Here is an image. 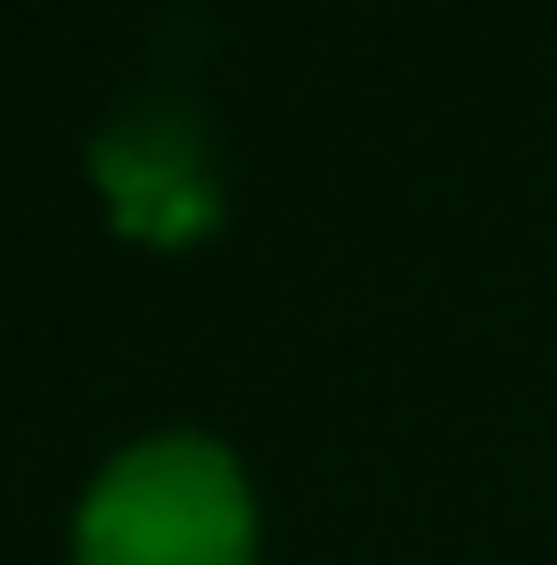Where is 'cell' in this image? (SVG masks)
<instances>
[{"label":"cell","instance_id":"6da1fadb","mask_svg":"<svg viewBox=\"0 0 557 565\" xmlns=\"http://www.w3.org/2000/svg\"><path fill=\"white\" fill-rule=\"evenodd\" d=\"M255 500L214 435H148L99 467L74 516V565H246Z\"/></svg>","mask_w":557,"mask_h":565}]
</instances>
